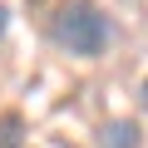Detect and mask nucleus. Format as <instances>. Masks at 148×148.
<instances>
[{
	"label": "nucleus",
	"mask_w": 148,
	"mask_h": 148,
	"mask_svg": "<svg viewBox=\"0 0 148 148\" xmlns=\"http://www.w3.org/2000/svg\"><path fill=\"white\" fill-rule=\"evenodd\" d=\"M49 40L64 54H74V59H99L109 49V40H114V25H109V15L94 0H69L49 20Z\"/></svg>",
	"instance_id": "1"
},
{
	"label": "nucleus",
	"mask_w": 148,
	"mask_h": 148,
	"mask_svg": "<svg viewBox=\"0 0 148 148\" xmlns=\"http://www.w3.org/2000/svg\"><path fill=\"white\" fill-rule=\"evenodd\" d=\"M138 143H143V133L133 119H114L99 128V148H138Z\"/></svg>",
	"instance_id": "2"
},
{
	"label": "nucleus",
	"mask_w": 148,
	"mask_h": 148,
	"mask_svg": "<svg viewBox=\"0 0 148 148\" xmlns=\"http://www.w3.org/2000/svg\"><path fill=\"white\" fill-rule=\"evenodd\" d=\"M0 148H25V119L0 114Z\"/></svg>",
	"instance_id": "3"
},
{
	"label": "nucleus",
	"mask_w": 148,
	"mask_h": 148,
	"mask_svg": "<svg viewBox=\"0 0 148 148\" xmlns=\"http://www.w3.org/2000/svg\"><path fill=\"white\" fill-rule=\"evenodd\" d=\"M138 104H143V109H148V79H143V84H138Z\"/></svg>",
	"instance_id": "4"
},
{
	"label": "nucleus",
	"mask_w": 148,
	"mask_h": 148,
	"mask_svg": "<svg viewBox=\"0 0 148 148\" xmlns=\"http://www.w3.org/2000/svg\"><path fill=\"white\" fill-rule=\"evenodd\" d=\"M0 30H5V5H0Z\"/></svg>",
	"instance_id": "5"
}]
</instances>
